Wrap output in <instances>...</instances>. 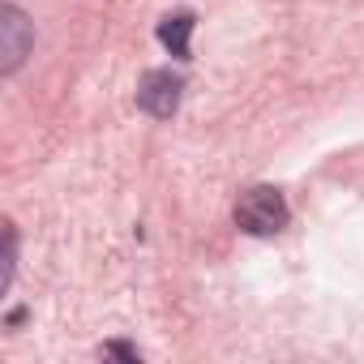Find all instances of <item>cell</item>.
Here are the masks:
<instances>
[{
    "instance_id": "obj_1",
    "label": "cell",
    "mask_w": 364,
    "mask_h": 364,
    "mask_svg": "<svg viewBox=\"0 0 364 364\" xmlns=\"http://www.w3.org/2000/svg\"><path fill=\"white\" fill-rule=\"evenodd\" d=\"M232 219H236V228H240L245 236L270 240V236H279V232L291 223V206H287L283 189H274V185H249V189L236 198Z\"/></svg>"
},
{
    "instance_id": "obj_2",
    "label": "cell",
    "mask_w": 364,
    "mask_h": 364,
    "mask_svg": "<svg viewBox=\"0 0 364 364\" xmlns=\"http://www.w3.org/2000/svg\"><path fill=\"white\" fill-rule=\"evenodd\" d=\"M180 95H185V77L171 69H150L137 82V107L154 120H171L180 107Z\"/></svg>"
},
{
    "instance_id": "obj_3",
    "label": "cell",
    "mask_w": 364,
    "mask_h": 364,
    "mask_svg": "<svg viewBox=\"0 0 364 364\" xmlns=\"http://www.w3.org/2000/svg\"><path fill=\"white\" fill-rule=\"evenodd\" d=\"M35 48V22L18 9V5H5L0 9V73H18L22 60L31 56Z\"/></svg>"
},
{
    "instance_id": "obj_4",
    "label": "cell",
    "mask_w": 364,
    "mask_h": 364,
    "mask_svg": "<svg viewBox=\"0 0 364 364\" xmlns=\"http://www.w3.org/2000/svg\"><path fill=\"white\" fill-rule=\"evenodd\" d=\"M198 18L193 14H167L159 22V43L176 56V60H189V35H193Z\"/></svg>"
},
{
    "instance_id": "obj_5",
    "label": "cell",
    "mask_w": 364,
    "mask_h": 364,
    "mask_svg": "<svg viewBox=\"0 0 364 364\" xmlns=\"http://www.w3.org/2000/svg\"><path fill=\"white\" fill-rule=\"evenodd\" d=\"M14 274H18V228L5 223V279H0V287H14Z\"/></svg>"
},
{
    "instance_id": "obj_6",
    "label": "cell",
    "mask_w": 364,
    "mask_h": 364,
    "mask_svg": "<svg viewBox=\"0 0 364 364\" xmlns=\"http://www.w3.org/2000/svg\"><path fill=\"white\" fill-rule=\"evenodd\" d=\"M103 355H120V360H141V351L133 343H103Z\"/></svg>"
}]
</instances>
